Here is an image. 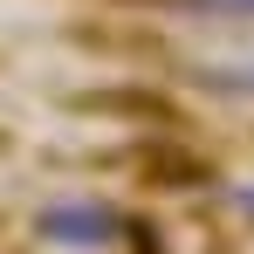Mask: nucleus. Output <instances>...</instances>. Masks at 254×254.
<instances>
[{
	"mask_svg": "<svg viewBox=\"0 0 254 254\" xmlns=\"http://www.w3.org/2000/svg\"><path fill=\"white\" fill-rule=\"evenodd\" d=\"M179 7H192V14H241V21L254 14V0H179Z\"/></svg>",
	"mask_w": 254,
	"mask_h": 254,
	"instance_id": "nucleus-1",
	"label": "nucleus"
},
{
	"mask_svg": "<svg viewBox=\"0 0 254 254\" xmlns=\"http://www.w3.org/2000/svg\"><path fill=\"white\" fill-rule=\"evenodd\" d=\"M248 83H254V76H248Z\"/></svg>",
	"mask_w": 254,
	"mask_h": 254,
	"instance_id": "nucleus-2",
	"label": "nucleus"
}]
</instances>
